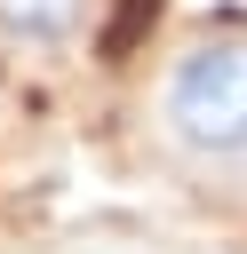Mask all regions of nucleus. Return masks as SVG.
I'll return each mask as SVG.
<instances>
[{
  "instance_id": "nucleus-1",
  "label": "nucleus",
  "mask_w": 247,
  "mask_h": 254,
  "mask_svg": "<svg viewBox=\"0 0 247 254\" xmlns=\"http://www.w3.org/2000/svg\"><path fill=\"white\" fill-rule=\"evenodd\" d=\"M159 135L191 167H247V32L191 40L159 79Z\"/></svg>"
},
{
  "instance_id": "nucleus-3",
  "label": "nucleus",
  "mask_w": 247,
  "mask_h": 254,
  "mask_svg": "<svg viewBox=\"0 0 247 254\" xmlns=\"http://www.w3.org/2000/svg\"><path fill=\"white\" fill-rule=\"evenodd\" d=\"M104 254H120V246H104Z\"/></svg>"
},
{
  "instance_id": "nucleus-2",
  "label": "nucleus",
  "mask_w": 247,
  "mask_h": 254,
  "mask_svg": "<svg viewBox=\"0 0 247 254\" xmlns=\"http://www.w3.org/2000/svg\"><path fill=\"white\" fill-rule=\"evenodd\" d=\"M96 0H0V40L24 56H56L64 40H80Z\"/></svg>"
}]
</instances>
